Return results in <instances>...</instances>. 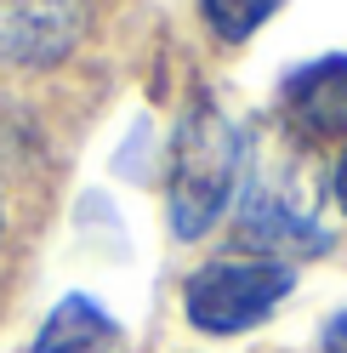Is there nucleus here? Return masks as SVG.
Segmentation results:
<instances>
[{"instance_id": "1", "label": "nucleus", "mask_w": 347, "mask_h": 353, "mask_svg": "<svg viewBox=\"0 0 347 353\" xmlns=\"http://www.w3.org/2000/svg\"><path fill=\"white\" fill-rule=\"evenodd\" d=\"M245 171V131L233 125L211 97L182 114L177 148H171V234L200 239L228 211Z\"/></svg>"}, {"instance_id": "4", "label": "nucleus", "mask_w": 347, "mask_h": 353, "mask_svg": "<svg viewBox=\"0 0 347 353\" xmlns=\"http://www.w3.org/2000/svg\"><path fill=\"white\" fill-rule=\"evenodd\" d=\"M279 108H285V125L308 143L347 137V52L291 69L285 92H279Z\"/></svg>"}, {"instance_id": "5", "label": "nucleus", "mask_w": 347, "mask_h": 353, "mask_svg": "<svg viewBox=\"0 0 347 353\" xmlns=\"http://www.w3.org/2000/svg\"><path fill=\"white\" fill-rule=\"evenodd\" d=\"M240 234L251 251H262V262H291V256H319L330 245V234H324L308 211L296 200H285L279 188L256 183L240 205Z\"/></svg>"}, {"instance_id": "10", "label": "nucleus", "mask_w": 347, "mask_h": 353, "mask_svg": "<svg viewBox=\"0 0 347 353\" xmlns=\"http://www.w3.org/2000/svg\"><path fill=\"white\" fill-rule=\"evenodd\" d=\"M0 234H6V211H0Z\"/></svg>"}, {"instance_id": "6", "label": "nucleus", "mask_w": 347, "mask_h": 353, "mask_svg": "<svg viewBox=\"0 0 347 353\" xmlns=\"http://www.w3.org/2000/svg\"><path fill=\"white\" fill-rule=\"evenodd\" d=\"M120 342V325L108 319V307H97L92 296H63L29 353H108Z\"/></svg>"}, {"instance_id": "8", "label": "nucleus", "mask_w": 347, "mask_h": 353, "mask_svg": "<svg viewBox=\"0 0 347 353\" xmlns=\"http://www.w3.org/2000/svg\"><path fill=\"white\" fill-rule=\"evenodd\" d=\"M324 353H347V314H336L324 325Z\"/></svg>"}, {"instance_id": "9", "label": "nucleus", "mask_w": 347, "mask_h": 353, "mask_svg": "<svg viewBox=\"0 0 347 353\" xmlns=\"http://www.w3.org/2000/svg\"><path fill=\"white\" fill-rule=\"evenodd\" d=\"M330 188H336V205L347 211V154L336 160V176H330Z\"/></svg>"}, {"instance_id": "3", "label": "nucleus", "mask_w": 347, "mask_h": 353, "mask_svg": "<svg viewBox=\"0 0 347 353\" xmlns=\"http://www.w3.org/2000/svg\"><path fill=\"white\" fill-rule=\"evenodd\" d=\"M85 29L92 0H0V63L52 69L85 40Z\"/></svg>"}, {"instance_id": "7", "label": "nucleus", "mask_w": 347, "mask_h": 353, "mask_svg": "<svg viewBox=\"0 0 347 353\" xmlns=\"http://www.w3.org/2000/svg\"><path fill=\"white\" fill-rule=\"evenodd\" d=\"M279 6H285V0H200L205 23H211V34L222 40V46H240V40H251Z\"/></svg>"}, {"instance_id": "2", "label": "nucleus", "mask_w": 347, "mask_h": 353, "mask_svg": "<svg viewBox=\"0 0 347 353\" xmlns=\"http://www.w3.org/2000/svg\"><path fill=\"white\" fill-rule=\"evenodd\" d=\"M291 262H262V256H222L205 262L200 274L188 279V319L205 330V336H240V330L262 325L279 302L291 296Z\"/></svg>"}]
</instances>
